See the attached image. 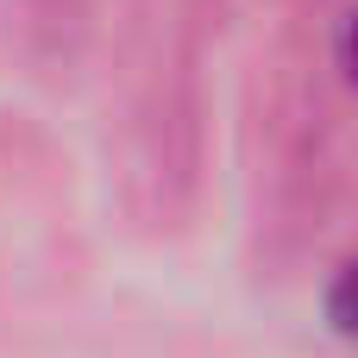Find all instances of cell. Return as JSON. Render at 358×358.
I'll list each match as a JSON object with an SVG mask.
<instances>
[{"label":"cell","mask_w":358,"mask_h":358,"mask_svg":"<svg viewBox=\"0 0 358 358\" xmlns=\"http://www.w3.org/2000/svg\"><path fill=\"white\" fill-rule=\"evenodd\" d=\"M340 63H346V76L358 82V13L346 19V38H340Z\"/></svg>","instance_id":"obj_2"},{"label":"cell","mask_w":358,"mask_h":358,"mask_svg":"<svg viewBox=\"0 0 358 358\" xmlns=\"http://www.w3.org/2000/svg\"><path fill=\"white\" fill-rule=\"evenodd\" d=\"M327 327L340 340H358V258L334 277V289H327Z\"/></svg>","instance_id":"obj_1"}]
</instances>
